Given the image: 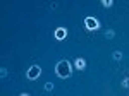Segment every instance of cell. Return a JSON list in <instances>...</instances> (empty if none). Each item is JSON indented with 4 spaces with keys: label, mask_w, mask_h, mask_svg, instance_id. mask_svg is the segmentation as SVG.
Returning a JSON list of instances; mask_svg holds the SVG:
<instances>
[{
    "label": "cell",
    "mask_w": 129,
    "mask_h": 96,
    "mask_svg": "<svg viewBox=\"0 0 129 96\" xmlns=\"http://www.w3.org/2000/svg\"><path fill=\"white\" fill-rule=\"evenodd\" d=\"M55 74H57V77H60V79H69L71 74H72V65H71L69 60H60V62H57V65H55Z\"/></svg>",
    "instance_id": "1"
},
{
    "label": "cell",
    "mask_w": 129,
    "mask_h": 96,
    "mask_svg": "<svg viewBox=\"0 0 129 96\" xmlns=\"http://www.w3.org/2000/svg\"><path fill=\"white\" fill-rule=\"evenodd\" d=\"M84 28L88 29V31H96V29H100V22L96 17H84Z\"/></svg>",
    "instance_id": "2"
},
{
    "label": "cell",
    "mask_w": 129,
    "mask_h": 96,
    "mask_svg": "<svg viewBox=\"0 0 129 96\" xmlns=\"http://www.w3.org/2000/svg\"><path fill=\"white\" fill-rule=\"evenodd\" d=\"M40 76H41V67L40 65H31V67L28 69V72H26V77H28L29 81H36Z\"/></svg>",
    "instance_id": "3"
},
{
    "label": "cell",
    "mask_w": 129,
    "mask_h": 96,
    "mask_svg": "<svg viewBox=\"0 0 129 96\" xmlns=\"http://www.w3.org/2000/svg\"><path fill=\"white\" fill-rule=\"evenodd\" d=\"M66 36H67V29L66 28H57L55 29V38L59 39V41L66 39Z\"/></svg>",
    "instance_id": "4"
},
{
    "label": "cell",
    "mask_w": 129,
    "mask_h": 96,
    "mask_svg": "<svg viewBox=\"0 0 129 96\" xmlns=\"http://www.w3.org/2000/svg\"><path fill=\"white\" fill-rule=\"evenodd\" d=\"M74 67L76 69H79V70H83V69L86 67V62H84V58H76V60H74Z\"/></svg>",
    "instance_id": "5"
},
{
    "label": "cell",
    "mask_w": 129,
    "mask_h": 96,
    "mask_svg": "<svg viewBox=\"0 0 129 96\" xmlns=\"http://www.w3.org/2000/svg\"><path fill=\"white\" fill-rule=\"evenodd\" d=\"M112 4H114L112 0H103V2H102V5H103V7H112Z\"/></svg>",
    "instance_id": "6"
},
{
    "label": "cell",
    "mask_w": 129,
    "mask_h": 96,
    "mask_svg": "<svg viewBox=\"0 0 129 96\" xmlns=\"http://www.w3.org/2000/svg\"><path fill=\"white\" fill-rule=\"evenodd\" d=\"M120 58H122V53L120 52H115L114 53V60H120Z\"/></svg>",
    "instance_id": "7"
},
{
    "label": "cell",
    "mask_w": 129,
    "mask_h": 96,
    "mask_svg": "<svg viewBox=\"0 0 129 96\" xmlns=\"http://www.w3.org/2000/svg\"><path fill=\"white\" fill-rule=\"evenodd\" d=\"M45 89H47V91H52V89H53V84H52V82H47V84H45Z\"/></svg>",
    "instance_id": "8"
},
{
    "label": "cell",
    "mask_w": 129,
    "mask_h": 96,
    "mask_svg": "<svg viewBox=\"0 0 129 96\" xmlns=\"http://www.w3.org/2000/svg\"><path fill=\"white\" fill-rule=\"evenodd\" d=\"M122 86H124V87H129V77H126V79L122 81Z\"/></svg>",
    "instance_id": "9"
},
{
    "label": "cell",
    "mask_w": 129,
    "mask_h": 96,
    "mask_svg": "<svg viewBox=\"0 0 129 96\" xmlns=\"http://www.w3.org/2000/svg\"><path fill=\"white\" fill-rule=\"evenodd\" d=\"M0 76L5 77V76H7V70H5V69H0Z\"/></svg>",
    "instance_id": "10"
},
{
    "label": "cell",
    "mask_w": 129,
    "mask_h": 96,
    "mask_svg": "<svg viewBox=\"0 0 129 96\" xmlns=\"http://www.w3.org/2000/svg\"><path fill=\"white\" fill-rule=\"evenodd\" d=\"M107 38H114V31H107Z\"/></svg>",
    "instance_id": "11"
},
{
    "label": "cell",
    "mask_w": 129,
    "mask_h": 96,
    "mask_svg": "<svg viewBox=\"0 0 129 96\" xmlns=\"http://www.w3.org/2000/svg\"><path fill=\"white\" fill-rule=\"evenodd\" d=\"M19 96H29V94H28V93H22V94H19Z\"/></svg>",
    "instance_id": "12"
}]
</instances>
